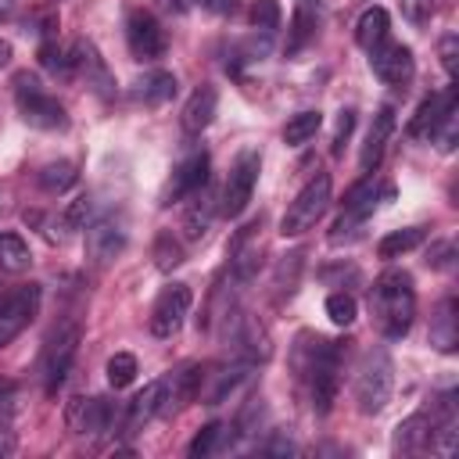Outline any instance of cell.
Here are the masks:
<instances>
[{"mask_svg":"<svg viewBox=\"0 0 459 459\" xmlns=\"http://www.w3.org/2000/svg\"><path fill=\"white\" fill-rule=\"evenodd\" d=\"M215 108H219V93H215V86L201 82V86L186 97V104H183V111H179V126H183V133H186V136H201V133L212 126Z\"/></svg>","mask_w":459,"mask_h":459,"instance_id":"18","label":"cell"},{"mask_svg":"<svg viewBox=\"0 0 459 459\" xmlns=\"http://www.w3.org/2000/svg\"><path fill=\"white\" fill-rule=\"evenodd\" d=\"M65 423L72 434L79 437H104L111 427H115V405L108 398H86V394H75L68 405H65Z\"/></svg>","mask_w":459,"mask_h":459,"instance_id":"10","label":"cell"},{"mask_svg":"<svg viewBox=\"0 0 459 459\" xmlns=\"http://www.w3.org/2000/svg\"><path fill=\"white\" fill-rule=\"evenodd\" d=\"M294 4H308V7H319V0H294Z\"/></svg>","mask_w":459,"mask_h":459,"instance_id":"48","label":"cell"},{"mask_svg":"<svg viewBox=\"0 0 459 459\" xmlns=\"http://www.w3.org/2000/svg\"><path fill=\"white\" fill-rule=\"evenodd\" d=\"M391 133H394V111H391V108H380V111L373 115V122H369V129H366V140H362V151H359L362 172H377V165H380V158H384V151H387Z\"/></svg>","mask_w":459,"mask_h":459,"instance_id":"19","label":"cell"},{"mask_svg":"<svg viewBox=\"0 0 459 459\" xmlns=\"http://www.w3.org/2000/svg\"><path fill=\"white\" fill-rule=\"evenodd\" d=\"M391 36V18H387V11L384 7H366L362 14H359V22H355V43L362 47V50H373L377 43H384Z\"/></svg>","mask_w":459,"mask_h":459,"instance_id":"25","label":"cell"},{"mask_svg":"<svg viewBox=\"0 0 459 459\" xmlns=\"http://www.w3.org/2000/svg\"><path fill=\"white\" fill-rule=\"evenodd\" d=\"M351 129H355V111L348 108V111H341V118H337V136H333V154H337V158L344 154V140L351 136Z\"/></svg>","mask_w":459,"mask_h":459,"instance_id":"41","label":"cell"},{"mask_svg":"<svg viewBox=\"0 0 459 459\" xmlns=\"http://www.w3.org/2000/svg\"><path fill=\"white\" fill-rule=\"evenodd\" d=\"M68 61H72V75H79V79H86V86L97 93V97H115V79H111V72H108V65H104V57H100V50L90 43V39H75L72 47H68Z\"/></svg>","mask_w":459,"mask_h":459,"instance_id":"13","label":"cell"},{"mask_svg":"<svg viewBox=\"0 0 459 459\" xmlns=\"http://www.w3.org/2000/svg\"><path fill=\"white\" fill-rule=\"evenodd\" d=\"M437 54H441V68L448 72V79H455V72H459V36L445 32L441 43H437Z\"/></svg>","mask_w":459,"mask_h":459,"instance_id":"38","label":"cell"},{"mask_svg":"<svg viewBox=\"0 0 459 459\" xmlns=\"http://www.w3.org/2000/svg\"><path fill=\"white\" fill-rule=\"evenodd\" d=\"M430 344H434L437 351H445V355L455 351V344H459V330H455V298H445L441 308H437V316L430 319Z\"/></svg>","mask_w":459,"mask_h":459,"instance_id":"27","label":"cell"},{"mask_svg":"<svg viewBox=\"0 0 459 459\" xmlns=\"http://www.w3.org/2000/svg\"><path fill=\"white\" fill-rule=\"evenodd\" d=\"M14 445H18V441H14V430H7V427L0 423V459H4V455H11V452H14Z\"/></svg>","mask_w":459,"mask_h":459,"instance_id":"45","label":"cell"},{"mask_svg":"<svg viewBox=\"0 0 459 459\" xmlns=\"http://www.w3.org/2000/svg\"><path fill=\"white\" fill-rule=\"evenodd\" d=\"M208 176H212V158H208L204 151L186 154V158L176 165V172H172V179H169V186H165V194H161V204H179V201H186L194 190H201V186L208 183Z\"/></svg>","mask_w":459,"mask_h":459,"instance_id":"14","label":"cell"},{"mask_svg":"<svg viewBox=\"0 0 459 459\" xmlns=\"http://www.w3.org/2000/svg\"><path fill=\"white\" fill-rule=\"evenodd\" d=\"M247 380H251V362H237V366H230V369L215 373V387L208 391V405L226 402V398H230V394H237V391H240V384H247Z\"/></svg>","mask_w":459,"mask_h":459,"instance_id":"31","label":"cell"},{"mask_svg":"<svg viewBox=\"0 0 459 459\" xmlns=\"http://www.w3.org/2000/svg\"><path fill=\"white\" fill-rule=\"evenodd\" d=\"M455 133H459V111L452 108L445 118H441V126L434 129V136H430V143H437L441 151H452L455 147Z\"/></svg>","mask_w":459,"mask_h":459,"instance_id":"39","label":"cell"},{"mask_svg":"<svg viewBox=\"0 0 459 459\" xmlns=\"http://www.w3.org/2000/svg\"><path fill=\"white\" fill-rule=\"evenodd\" d=\"M136 373H140L136 355H129V351H115V355L108 359V384H111L115 391L129 387V384L136 380Z\"/></svg>","mask_w":459,"mask_h":459,"instance_id":"33","label":"cell"},{"mask_svg":"<svg viewBox=\"0 0 459 459\" xmlns=\"http://www.w3.org/2000/svg\"><path fill=\"white\" fill-rule=\"evenodd\" d=\"M14 337H18V326H14V323H4V319H0V348H7V344H11Z\"/></svg>","mask_w":459,"mask_h":459,"instance_id":"46","label":"cell"},{"mask_svg":"<svg viewBox=\"0 0 459 459\" xmlns=\"http://www.w3.org/2000/svg\"><path fill=\"white\" fill-rule=\"evenodd\" d=\"M452 108H455V86H445V90H437V93L423 97V100H420V108L412 111V118H409L405 133H409L412 140H430V136H434V129L441 126V118H445Z\"/></svg>","mask_w":459,"mask_h":459,"instance_id":"16","label":"cell"},{"mask_svg":"<svg viewBox=\"0 0 459 459\" xmlns=\"http://www.w3.org/2000/svg\"><path fill=\"white\" fill-rule=\"evenodd\" d=\"M161 402H165V387H161V377H158V380L143 384V391L129 402V409H126V434H136L154 416H161Z\"/></svg>","mask_w":459,"mask_h":459,"instance_id":"24","label":"cell"},{"mask_svg":"<svg viewBox=\"0 0 459 459\" xmlns=\"http://www.w3.org/2000/svg\"><path fill=\"white\" fill-rule=\"evenodd\" d=\"M7 61H11V43L0 39V65H7Z\"/></svg>","mask_w":459,"mask_h":459,"instance_id":"47","label":"cell"},{"mask_svg":"<svg viewBox=\"0 0 459 459\" xmlns=\"http://www.w3.org/2000/svg\"><path fill=\"white\" fill-rule=\"evenodd\" d=\"M316 29H319V7H308V4H294V14H290V29H287V54H298L308 39H316Z\"/></svg>","mask_w":459,"mask_h":459,"instance_id":"26","label":"cell"},{"mask_svg":"<svg viewBox=\"0 0 459 459\" xmlns=\"http://www.w3.org/2000/svg\"><path fill=\"white\" fill-rule=\"evenodd\" d=\"M319 126H323V115L319 111H298L283 126V143L287 147H301V143H308L319 133Z\"/></svg>","mask_w":459,"mask_h":459,"instance_id":"32","label":"cell"},{"mask_svg":"<svg viewBox=\"0 0 459 459\" xmlns=\"http://www.w3.org/2000/svg\"><path fill=\"white\" fill-rule=\"evenodd\" d=\"M369 312L387 341H402L416 319V287L405 269H387L369 287Z\"/></svg>","mask_w":459,"mask_h":459,"instance_id":"2","label":"cell"},{"mask_svg":"<svg viewBox=\"0 0 459 459\" xmlns=\"http://www.w3.org/2000/svg\"><path fill=\"white\" fill-rule=\"evenodd\" d=\"M326 316H330V323H337V326H351L355 316H359V305H355V298H351L348 290H333V294L326 298Z\"/></svg>","mask_w":459,"mask_h":459,"instance_id":"36","label":"cell"},{"mask_svg":"<svg viewBox=\"0 0 459 459\" xmlns=\"http://www.w3.org/2000/svg\"><path fill=\"white\" fill-rule=\"evenodd\" d=\"M39 283H22V287H7L0 290V319L14 323L18 330L39 312Z\"/></svg>","mask_w":459,"mask_h":459,"instance_id":"20","label":"cell"},{"mask_svg":"<svg viewBox=\"0 0 459 459\" xmlns=\"http://www.w3.org/2000/svg\"><path fill=\"white\" fill-rule=\"evenodd\" d=\"M75 351H79V323L54 326L47 344H43V355H39V377H43V391L47 394H57V387L68 380Z\"/></svg>","mask_w":459,"mask_h":459,"instance_id":"7","label":"cell"},{"mask_svg":"<svg viewBox=\"0 0 459 459\" xmlns=\"http://www.w3.org/2000/svg\"><path fill=\"white\" fill-rule=\"evenodd\" d=\"M391 183H380L377 179V172H366L348 194H344V212H341V219L333 222V233H330V244H341V240H351L355 233H359V226L373 215V208L380 204V197L384 201H391Z\"/></svg>","mask_w":459,"mask_h":459,"instance_id":"5","label":"cell"},{"mask_svg":"<svg viewBox=\"0 0 459 459\" xmlns=\"http://www.w3.org/2000/svg\"><path fill=\"white\" fill-rule=\"evenodd\" d=\"M32 265V251L18 233H0V273H25Z\"/></svg>","mask_w":459,"mask_h":459,"instance_id":"30","label":"cell"},{"mask_svg":"<svg viewBox=\"0 0 459 459\" xmlns=\"http://www.w3.org/2000/svg\"><path fill=\"white\" fill-rule=\"evenodd\" d=\"M369 54V72L380 79V82H387V86H405L409 79H412V72H416V61H412V50L405 47V43H398V39H384V43H377L373 50H366Z\"/></svg>","mask_w":459,"mask_h":459,"instance_id":"12","label":"cell"},{"mask_svg":"<svg viewBox=\"0 0 459 459\" xmlns=\"http://www.w3.org/2000/svg\"><path fill=\"white\" fill-rule=\"evenodd\" d=\"M86 212H90V197H75V201L65 208V226H68V230H82Z\"/></svg>","mask_w":459,"mask_h":459,"instance_id":"42","label":"cell"},{"mask_svg":"<svg viewBox=\"0 0 459 459\" xmlns=\"http://www.w3.org/2000/svg\"><path fill=\"white\" fill-rule=\"evenodd\" d=\"M14 108H18L22 122L32 126V129H43V133L68 129V111H65V104H61L54 93H47V90L39 86V79L29 75V72H18V75H14Z\"/></svg>","mask_w":459,"mask_h":459,"instance_id":"3","label":"cell"},{"mask_svg":"<svg viewBox=\"0 0 459 459\" xmlns=\"http://www.w3.org/2000/svg\"><path fill=\"white\" fill-rule=\"evenodd\" d=\"M258 172H262V154H258L255 147H244V151L233 158L230 176H226V186H222V204H219V212H222L226 219L244 215V208L251 204Z\"/></svg>","mask_w":459,"mask_h":459,"instance_id":"8","label":"cell"},{"mask_svg":"<svg viewBox=\"0 0 459 459\" xmlns=\"http://www.w3.org/2000/svg\"><path fill=\"white\" fill-rule=\"evenodd\" d=\"M75 179H79V169H75V161H65V158L47 161L36 172V183H39L43 194H65L68 186H75Z\"/></svg>","mask_w":459,"mask_h":459,"instance_id":"28","label":"cell"},{"mask_svg":"<svg viewBox=\"0 0 459 459\" xmlns=\"http://www.w3.org/2000/svg\"><path fill=\"white\" fill-rule=\"evenodd\" d=\"M190 305H194V294H190L186 283H169V287H161V294L154 298L151 319H147L151 333H154V337H172V333H179V326H183Z\"/></svg>","mask_w":459,"mask_h":459,"instance_id":"11","label":"cell"},{"mask_svg":"<svg viewBox=\"0 0 459 459\" xmlns=\"http://www.w3.org/2000/svg\"><path fill=\"white\" fill-rule=\"evenodd\" d=\"M391 387H394V362H391V355L384 348H369L359 359V369H355L359 412H366V416L384 412V405L391 402Z\"/></svg>","mask_w":459,"mask_h":459,"instance_id":"4","label":"cell"},{"mask_svg":"<svg viewBox=\"0 0 459 459\" xmlns=\"http://www.w3.org/2000/svg\"><path fill=\"white\" fill-rule=\"evenodd\" d=\"M427 240V230L423 226H405V230H391L387 237H380V244H377V255L380 258H402V255H409L412 247H420Z\"/></svg>","mask_w":459,"mask_h":459,"instance_id":"29","label":"cell"},{"mask_svg":"<svg viewBox=\"0 0 459 459\" xmlns=\"http://www.w3.org/2000/svg\"><path fill=\"white\" fill-rule=\"evenodd\" d=\"M402 14H405V22L423 25L434 14V0H402Z\"/></svg>","mask_w":459,"mask_h":459,"instance_id":"40","label":"cell"},{"mask_svg":"<svg viewBox=\"0 0 459 459\" xmlns=\"http://www.w3.org/2000/svg\"><path fill=\"white\" fill-rule=\"evenodd\" d=\"M129 97L136 104H143V108H161V104H169L176 97V75L165 72V68H151L129 86Z\"/></svg>","mask_w":459,"mask_h":459,"instance_id":"21","label":"cell"},{"mask_svg":"<svg viewBox=\"0 0 459 459\" xmlns=\"http://www.w3.org/2000/svg\"><path fill=\"white\" fill-rule=\"evenodd\" d=\"M201 384H204V369H201V366H179V369H172L169 377H161V387H165L161 416H172V412L186 409L190 402H197Z\"/></svg>","mask_w":459,"mask_h":459,"instance_id":"15","label":"cell"},{"mask_svg":"<svg viewBox=\"0 0 459 459\" xmlns=\"http://www.w3.org/2000/svg\"><path fill=\"white\" fill-rule=\"evenodd\" d=\"M126 251V226L115 219H97L86 226V258L93 265H108Z\"/></svg>","mask_w":459,"mask_h":459,"instance_id":"17","label":"cell"},{"mask_svg":"<svg viewBox=\"0 0 459 459\" xmlns=\"http://www.w3.org/2000/svg\"><path fill=\"white\" fill-rule=\"evenodd\" d=\"M183 262V247H179V240L169 233V230H161L158 237H154V265L158 269H176Z\"/></svg>","mask_w":459,"mask_h":459,"instance_id":"35","label":"cell"},{"mask_svg":"<svg viewBox=\"0 0 459 459\" xmlns=\"http://www.w3.org/2000/svg\"><path fill=\"white\" fill-rule=\"evenodd\" d=\"M427 265H434V269H448V265H452V244L445 240V244H437L434 251H427Z\"/></svg>","mask_w":459,"mask_h":459,"instance_id":"44","label":"cell"},{"mask_svg":"<svg viewBox=\"0 0 459 459\" xmlns=\"http://www.w3.org/2000/svg\"><path fill=\"white\" fill-rule=\"evenodd\" d=\"M222 437H226V427H222L219 420H212V423H204V427L194 434V441L186 445V455H190V459H204V455H212V452L219 448Z\"/></svg>","mask_w":459,"mask_h":459,"instance_id":"34","label":"cell"},{"mask_svg":"<svg viewBox=\"0 0 459 459\" xmlns=\"http://www.w3.org/2000/svg\"><path fill=\"white\" fill-rule=\"evenodd\" d=\"M215 212H219V204H215V197H212V186L204 183L201 190H194V194L186 197V208H183V237H186V240H201V237L208 233Z\"/></svg>","mask_w":459,"mask_h":459,"instance_id":"23","label":"cell"},{"mask_svg":"<svg viewBox=\"0 0 459 459\" xmlns=\"http://www.w3.org/2000/svg\"><path fill=\"white\" fill-rule=\"evenodd\" d=\"M290 362H294V373L301 380H308L312 409L319 416H326L333 409V398H337V387H341V344L326 341L319 333H298Z\"/></svg>","mask_w":459,"mask_h":459,"instance_id":"1","label":"cell"},{"mask_svg":"<svg viewBox=\"0 0 459 459\" xmlns=\"http://www.w3.org/2000/svg\"><path fill=\"white\" fill-rule=\"evenodd\" d=\"M430 437H434V412H412L405 416L398 427H394V452L402 455H416L423 448H430Z\"/></svg>","mask_w":459,"mask_h":459,"instance_id":"22","label":"cell"},{"mask_svg":"<svg viewBox=\"0 0 459 459\" xmlns=\"http://www.w3.org/2000/svg\"><path fill=\"white\" fill-rule=\"evenodd\" d=\"M251 25L262 36H273L280 29V0H255L251 4Z\"/></svg>","mask_w":459,"mask_h":459,"instance_id":"37","label":"cell"},{"mask_svg":"<svg viewBox=\"0 0 459 459\" xmlns=\"http://www.w3.org/2000/svg\"><path fill=\"white\" fill-rule=\"evenodd\" d=\"M126 43H129V54L136 61H158L165 54V47H169L161 22L147 7H129V14H126Z\"/></svg>","mask_w":459,"mask_h":459,"instance_id":"9","label":"cell"},{"mask_svg":"<svg viewBox=\"0 0 459 459\" xmlns=\"http://www.w3.org/2000/svg\"><path fill=\"white\" fill-rule=\"evenodd\" d=\"M326 204H330V176H326V172H316V176L294 194V201L287 204V212H283V219H280V233H283V237H301V233H308V230L323 219Z\"/></svg>","mask_w":459,"mask_h":459,"instance_id":"6","label":"cell"},{"mask_svg":"<svg viewBox=\"0 0 459 459\" xmlns=\"http://www.w3.org/2000/svg\"><path fill=\"white\" fill-rule=\"evenodd\" d=\"M18 405V387L11 380H0V420H7Z\"/></svg>","mask_w":459,"mask_h":459,"instance_id":"43","label":"cell"}]
</instances>
